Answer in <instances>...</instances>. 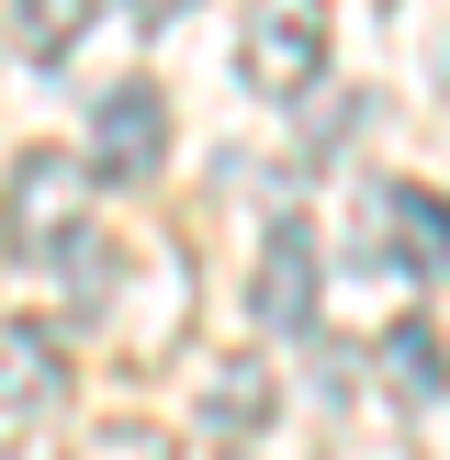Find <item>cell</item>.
Listing matches in <instances>:
<instances>
[{
  "instance_id": "277c9868",
  "label": "cell",
  "mask_w": 450,
  "mask_h": 460,
  "mask_svg": "<svg viewBox=\"0 0 450 460\" xmlns=\"http://www.w3.org/2000/svg\"><path fill=\"white\" fill-rule=\"evenodd\" d=\"M158 157H169V90L112 79L90 102V180H158Z\"/></svg>"
},
{
  "instance_id": "30bf717a",
  "label": "cell",
  "mask_w": 450,
  "mask_h": 460,
  "mask_svg": "<svg viewBox=\"0 0 450 460\" xmlns=\"http://www.w3.org/2000/svg\"><path fill=\"white\" fill-rule=\"evenodd\" d=\"M90 460H169V438H158V427H135V416H112L102 438H90Z\"/></svg>"
},
{
  "instance_id": "5b68a950",
  "label": "cell",
  "mask_w": 450,
  "mask_h": 460,
  "mask_svg": "<svg viewBox=\"0 0 450 460\" xmlns=\"http://www.w3.org/2000/svg\"><path fill=\"white\" fill-rule=\"evenodd\" d=\"M57 404H68V349L45 326H0V460H22V438Z\"/></svg>"
},
{
  "instance_id": "7a4b0ae2",
  "label": "cell",
  "mask_w": 450,
  "mask_h": 460,
  "mask_svg": "<svg viewBox=\"0 0 450 460\" xmlns=\"http://www.w3.org/2000/svg\"><path fill=\"white\" fill-rule=\"evenodd\" d=\"M237 79L259 90V102H304V90L327 79V0H248Z\"/></svg>"
},
{
  "instance_id": "ba28073f",
  "label": "cell",
  "mask_w": 450,
  "mask_h": 460,
  "mask_svg": "<svg viewBox=\"0 0 450 460\" xmlns=\"http://www.w3.org/2000/svg\"><path fill=\"white\" fill-rule=\"evenodd\" d=\"M202 416H214V438H259V427L282 416V382H270V359H225L214 394H202Z\"/></svg>"
},
{
  "instance_id": "8992f818",
  "label": "cell",
  "mask_w": 450,
  "mask_h": 460,
  "mask_svg": "<svg viewBox=\"0 0 450 460\" xmlns=\"http://www.w3.org/2000/svg\"><path fill=\"white\" fill-rule=\"evenodd\" d=\"M372 214L394 225V236H382V259H394L405 281H450V191H428V180H394Z\"/></svg>"
},
{
  "instance_id": "6da1fadb",
  "label": "cell",
  "mask_w": 450,
  "mask_h": 460,
  "mask_svg": "<svg viewBox=\"0 0 450 460\" xmlns=\"http://www.w3.org/2000/svg\"><path fill=\"white\" fill-rule=\"evenodd\" d=\"M79 202H90V157L22 146L12 180H0V247H12V259H57V247L79 236Z\"/></svg>"
},
{
  "instance_id": "3957f363",
  "label": "cell",
  "mask_w": 450,
  "mask_h": 460,
  "mask_svg": "<svg viewBox=\"0 0 450 460\" xmlns=\"http://www.w3.org/2000/svg\"><path fill=\"white\" fill-rule=\"evenodd\" d=\"M315 292H327L315 214H270V236H259V281H248L259 326H270V337H315Z\"/></svg>"
},
{
  "instance_id": "9c48e42d",
  "label": "cell",
  "mask_w": 450,
  "mask_h": 460,
  "mask_svg": "<svg viewBox=\"0 0 450 460\" xmlns=\"http://www.w3.org/2000/svg\"><path fill=\"white\" fill-rule=\"evenodd\" d=\"M90 12H102V0H22V12H12V45H22L34 67H57V57H79Z\"/></svg>"
},
{
  "instance_id": "8fae6325",
  "label": "cell",
  "mask_w": 450,
  "mask_h": 460,
  "mask_svg": "<svg viewBox=\"0 0 450 460\" xmlns=\"http://www.w3.org/2000/svg\"><path fill=\"white\" fill-rule=\"evenodd\" d=\"M124 12H135V34H158V22H180L192 0H124Z\"/></svg>"
},
{
  "instance_id": "52a82bcc",
  "label": "cell",
  "mask_w": 450,
  "mask_h": 460,
  "mask_svg": "<svg viewBox=\"0 0 450 460\" xmlns=\"http://www.w3.org/2000/svg\"><path fill=\"white\" fill-rule=\"evenodd\" d=\"M382 394L394 404H439L450 394V349H439L428 314H394V326H382Z\"/></svg>"
}]
</instances>
